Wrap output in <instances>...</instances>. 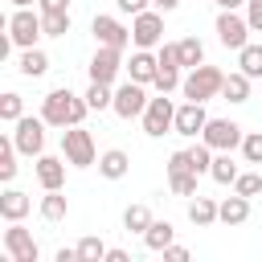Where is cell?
Masks as SVG:
<instances>
[{"label":"cell","instance_id":"6da1fadb","mask_svg":"<svg viewBox=\"0 0 262 262\" xmlns=\"http://www.w3.org/2000/svg\"><path fill=\"white\" fill-rule=\"evenodd\" d=\"M90 115V102H86V94L78 98L70 86H57V90H49L45 98H41V119L49 123V127H74V123H82Z\"/></svg>","mask_w":262,"mask_h":262},{"label":"cell","instance_id":"7a4b0ae2","mask_svg":"<svg viewBox=\"0 0 262 262\" xmlns=\"http://www.w3.org/2000/svg\"><path fill=\"white\" fill-rule=\"evenodd\" d=\"M221 86H225V74L217 70V66H192L188 74H184V82H180V94L184 98H192V102H209V98H217L221 94Z\"/></svg>","mask_w":262,"mask_h":262},{"label":"cell","instance_id":"3957f363","mask_svg":"<svg viewBox=\"0 0 262 262\" xmlns=\"http://www.w3.org/2000/svg\"><path fill=\"white\" fill-rule=\"evenodd\" d=\"M61 156L70 160V168H90V164H98V151H94V135H90L82 123L66 127V131H61Z\"/></svg>","mask_w":262,"mask_h":262},{"label":"cell","instance_id":"277c9868","mask_svg":"<svg viewBox=\"0 0 262 262\" xmlns=\"http://www.w3.org/2000/svg\"><path fill=\"white\" fill-rule=\"evenodd\" d=\"M8 37H12L16 49H33V45L45 37V29H41V8H37V12H33V8H16V12L8 16Z\"/></svg>","mask_w":262,"mask_h":262},{"label":"cell","instance_id":"5b68a950","mask_svg":"<svg viewBox=\"0 0 262 262\" xmlns=\"http://www.w3.org/2000/svg\"><path fill=\"white\" fill-rule=\"evenodd\" d=\"M131 45L135 49H160L164 45V12L160 8L131 16Z\"/></svg>","mask_w":262,"mask_h":262},{"label":"cell","instance_id":"8992f818","mask_svg":"<svg viewBox=\"0 0 262 262\" xmlns=\"http://www.w3.org/2000/svg\"><path fill=\"white\" fill-rule=\"evenodd\" d=\"M213 29H217V41H221L225 49H233V53H237L242 45H250V33H254V29H250V20H246L237 8H221Z\"/></svg>","mask_w":262,"mask_h":262},{"label":"cell","instance_id":"52a82bcc","mask_svg":"<svg viewBox=\"0 0 262 262\" xmlns=\"http://www.w3.org/2000/svg\"><path fill=\"white\" fill-rule=\"evenodd\" d=\"M45 119H33V115H20L16 123H12V143H16V151L20 156H41L45 151Z\"/></svg>","mask_w":262,"mask_h":262},{"label":"cell","instance_id":"ba28073f","mask_svg":"<svg viewBox=\"0 0 262 262\" xmlns=\"http://www.w3.org/2000/svg\"><path fill=\"white\" fill-rule=\"evenodd\" d=\"M147 86L143 82H123V86H115V102H111V111L119 115V119H143V111H147Z\"/></svg>","mask_w":262,"mask_h":262},{"label":"cell","instance_id":"9c48e42d","mask_svg":"<svg viewBox=\"0 0 262 262\" xmlns=\"http://www.w3.org/2000/svg\"><path fill=\"white\" fill-rule=\"evenodd\" d=\"M172 127H176V106H172L168 94H156V98L147 102V111H143V135L160 139V135H168Z\"/></svg>","mask_w":262,"mask_h":262},{"label":"cell","instance_id":"30bf717a","mask_svg":"<svg viewBox=\"0 0 262 262\" xmlns=\"http://www.w3.org/2000/svg\"><path fill=\"white\" fill-rule=\"evenodd\" d=\"M201 139H205L213 151H233V147H242L246 131H242V123H233V119H209L205 131H201Z\"/></svg>","mask_w":262,"mask_h":262},{"label":"cell","instance_id":"8fae6325","mask_svg":"<svg viewBox=\"0 0 262 262\" xmlns=\"http://www.w3.org/2000/svg\"><path fill=\"white\" fill-rule=\"evenodd\" d=\"M4 254L12 262H37L41 258V246L33 242V233L20 221H8V229H4Z\"/></svg>","mask_w":262,"mask_h":262},{"label":"cell","instance_id":"7c38bea8","mask_svg":"<svg viewBox=\"0 0 262 262\" xmlns=\"http://www.w3.org/2000/svg\"><path fill=\"white\" fill-rule=\"evenodd\" d=\"M119 70H123V49H115V45H98L94 57H90V66H86L90 82H106V86H115Z\"/></svg>","mask_w":262,"mask_h":262},{"label":"cell","instance_id":"4fadbf2b","mask_svg":"<svg viewBox=\"0 0 262 262\" xmlns=\"http://www.w3.org/2000/svg\"><path fill=\"white\" fill-rule=\"evenodd\" d=\"M90 33H94L98 45H115V49H127V45H131V29H127L119 16H106V12H98V16L90 20Z\"/></svg>","mask_w":262,"mask_h":262},{"label":"cell","instance_id":"5bb4252c","mask_svg":"<svg viewBox=\"0 0 262 262\" xmlns=\"http://www.w3.org/2000/svg\"><path fill=\"white\" fill-rule=\"evenodd\" d=\"M205 123H209V115H205V102H184V106H176V135H184V139H196L201 131H205Z\"/></svg>","mask_w":262,"mask_h":262},{"label":"cell","instance_id":"9a60e30c","mask_svg":"<svg viewBox=\"0 0 262 262\" xmlns=\"http://www.w3.org/2000/svg\"><path fill=\"white\" fill-rule=\"evenodd\" d=\"M66 164H70L66 156H45V151H41L37 164H33V168H37V184H41V188H61V184H66Z\"/></svg>","mask_w":262,"mask_h":262},{"label":"cell","instance_id":"2e32d148","mask_svg":"<svg viewBox=\"0 0 262 262\" xmlns=\"http://www.w3.org/2000/svg\"><path fill=\"white\" fill-rule=\"evenodd\" d=\"M156 70H160V57H156L151 49H135L131 61H127V78H131V82H143V86L156 82Z\"/></svg>","mask_w":262,"mask_h":262},{"label":"cell","instance_id":"e0dca14e","mask_svg":"<svg viewBox=\"0 0 262 262\" xmlns=\"http://www.w3.org/2000/svg\"><path fill=\"white\" fill-rule=\"evenodd\" d=\"M217 221H221V225H246V221H250V196L233 192V196L217 201Z\"/></svg>","mask_w":262,"mask_h":262},{"label":"cell","instance_id":"ac0fdd59","mask_svg":"<svg viewBox=\"0 0 262 262\" xmlns=\"http://www.w3.org/2000/svg\"><path fill=\"white\" fill-rule=\"evenodd\" d=\"M131 172V156L123 151V147H106L102 156H98V176H106V180H123Z\"/></svg>","mask_w":262,"mask_h":262},{"label":"cell","instance_id":"d6986e66","mask_svg":"<svg viewBox=\"0 0 262 262\" xmlns=\"http://www.w3.org/2000/svg\"><path fill=\"white\" fill-rule=\"evenodd\" d=\"M29 209H33V201H29L20 188H4V192H0V217H4V221H25Z\"/></svg>","mask_w":262,"mask_h":262},{"label":"cell","instance_id":"ffe728a7","mask_svg":"<svg viewBox=\"0 0 262 262\" xmlns=\"http://www.w3.org/2000/svg\"><path fill=\"white\" fill-rule=\"evenodd\" d=\"M172 237H176V225H172V221H151L147 233H143V246H147L151 254H164V250L172 246Z\"/></svg>","mask_w":262,"mask_h":262},{"label":"cell","instance_id":"44dd1931","mask_svg":"<svg viewBox=\"0 0 262 262\" xmlns=\"http://www.w3.org/2000/svg\"><path fill=\"white\" fill-rule=\"evenodd\" d=\"M188 221H192V225H201V229H209V225L217 221V201L196 192V196L188 201Z\"/></svg>","mask_w":262,"mask_h":262},{"label":"cell","instance_id":"7402d4cb","mask_svg":"<svg viewBox=\"0 0 262 262\" xmlns=\"http://www.w3.org/2000/svg\"><path fill=\"white\" fill-rule=\"evenodd\" d=\"M250 82H254V78H246L242 70H233V74H225V86H221V98H225V102H250Z\"/></svg>","mask_w":262,"mask_h":262},{"label":"cell","instance_id":"603a6c76","mask_svg":"<svg viewBox=\"0 0 262 262\" xmlns=\"http://www.w3.org/2000/svg\"><path fill=\"white\" fill-rule=\"evenodd\" d=\"M16 70L25 74V78H41L45 70H49V57H45V49H20V61H16Z\"/></svg>","mask_w":262,"mask_h":262},{"label":"cell","instance_id":"cb8c5ba5","mask_svg":"<svg viewBox=\"0 0 262 262\" xmlns=\"http://www.w3.org/2000/svg\"><path fill=\"white\" fill-rule=\"evenodd\" d=\"M66 213H70V201L61 196V188H45V196H41V217H45V221H66Z\"/></svg>","mask_w":262,"mask_h":262},{"label":"cell","instance_id":"d4e9b609","mask_svg":"<svg viewBox=\"0 0 262 262\" xmlns=\"http://www.w3.org/2000/svg\"><path fill=\"white\" fill-rule=\"evenodd\" d=\"M151 221H156V217H151L147 205H127V213H123V229H127V233H139V237L147 233Z\"/></svg>","mask_w":262,"mask_h":262},{"label":"cell","instance_id":"484cf974","mask_svg":"<svg viewBox=\"0 0 262 262\" xmlns=\"http://www.w3.org/2000/svg\"><path fill=\"white\" fill-rule=\"evenodd\" d=\"M209 176H213L217 184H233V180H237V164H233V151H217V156H213V168H209Z\"/></svg>","mask_w":262,"mask_h":262},{"label":"cell","instance_id":"4316f807","mask_svg":"<svg viewBox=\"0 0 262 262\" xmlns=\"http://www.w3.org/2000/svg\"><path fill=\"white\" fill-rule=\"evenodd\" d=\"M237 70L246 78H262V45H242L237 49Z\"/></svg>","mask_w":262,"mask_h":262},{"label":"cell","instance_id":"83f0119b","mask_svg":"<svg viewBox=\"0 0 262 262\" xmlns=\"http://www.w3.org/2000/svg\"><path fill=\"white\" fill-rule=\"evenodd\" d=\"M176 45H180V66H184V70H192V66L205 61V45H201V37H180Z\"/></svg>","mask_w":262,"mask_h":262},{"label":"cell","instance_id":"f1b7e54d","mask_svg":"<svg viewBox=\"0 0 262 262\" xmlns=\"http://www.w3.org/2000/svg\"><path fill=\"white\" fill-rule=\"evenodd\" d=\"M16 156H20V151H16L12 135H4V139H0V180H4V184L16 176Z\"/></svg>","mask_w":262,"mask_h":262},{"label":"cell","instance_id":"f546056e","mask_svg":"<svg viewBox=\"0 0 262 262\" xmlns=\"http://www.w3.org/2000/svg\"><path fill=\"white\" fill-rule=\"evenodd\" d=\"M106 242L102 237H94V233H86L82 242H78V262H98V258H106Z\"/></svg>","mask_w":262,"mask_h":262},{"label":"cell","instance_id":"4dcf8cb0","mask_svg":"<svg viewBox=\"0 0 262 262\" xmlns=\"http://www.w3.org/2000/svg\"><path fill=\"white\" fill-rule=\"evenodd\" d=\"M180 82H184V78H180V66H160L151 86H156L160 94H172V90H180Z\"/></svg>","mask_w":262,"mask_h":262},{"label":"cell","instance_id":"1f68e13d","mask_svg":"<svg viewBox=\"0 0 262 262\" xmlns=\"http://www.w3.org/2000/svg\"><path fill=\"white\" fill-rule=\"evenodd\" d=\"M41 29H45V37H66L70 33V12H41Z\"/></svg>","mask_w":262,"mask_h":262},{"label":"cell","instance_id":"d6a6232c","mask_svg":"<svg viewBox=\"0 0 262 262\" xmlns=\"http://www.w3.org/2000/svg\"><path fill=\"white\" fill-rule=\"evenodd\" d=\"M86 102H90V111H106V106L115 102V90H111L106 82H90V90H86Z\"/></svg>","mask_w":262,"mask_h":262},{"label":"cell","instance_id":"836d02e7","mask_svg":"<svg viewBox=\"0 0 262 262\" xmlns=\"http://www.w3.org/2000/svg\"><path fill=\"white\" fill-rule=\"evenodd\" d=\"M20 115H25V98H20L16 90L0 94V119H4V123H16Z\"/></svg>","mask_w":262,"mask_h":262},{"label":"cell","instance_id":"e575fe53","mask_svg":"<svg viewBox=\"0 0 262 262\" xmlns=\"http://www.w3.org/2000/svg\"><path fill=\"white\" fill-rule=\"evenodd\" d=\"M188 156H192V172H196V176H205V172L213 168V156H217V151H213V147L201 139L196 147H188Z\"/></svg>","mask_w":262,"mask_h":262},{"label":"cell","instance_id":"d590c367","mask_svg":"<svg viewBox=\"0 0 262 262\" xmlns=\"http://www.w3.org/2000/svg\"><path fill=\"white\" fill-rule=\"evenodd\" d=\"M168 188L176 196H196V172H172L168 176Z\"/></svg>","mask_w":262,"mask_h":262},{"label":"cell","instance_id":"8d00e7d4","mask_svg":"<svg viewBox=\"0 0 262 262\" xmlns=\"http://www.w3.org/2000/svg\"><path fill=\"white\" fill-rule=\"evenodd\" d=\"M242 160H246V164H262V131H246V139H242Z\"/></svg>","mask_w":262,"mask_h":262},{"label":"cell","instance_id":"74e56055","mask_svg":"<svg viewBox=\"0 0 262 262\" xmlns=\"http://www.w3.org/2000/svg\"><path fill=\"white\" fill-rule=\"evenodd\" d=\"M233 192H242V196H258V192H262V176H258V172H237Z\"/></svg>","mask_w":262,"mask_h":262},{"label":"cell","instance_id":"f35d334b","mask_svg":"<svg viewBox=\"0 0 262 262\" xmlns=\"http://www.w3.org/2000/svg\"><path fill=\"white\" fill-rule=\"evenodd\" d=\"M156 57H160V66H180V45H176V41H164ZM180 70H184V66H180Z\"/></svg>","mask_w":262,"mask_h":262},{"label":"cell","instance_id":"ab89813d","mask_svg":"<svg viewBox=\"0 0 262 262\" xmlns=\"http://www.w3.org/2000/svg\"><path fill=\"white\" fill-rule=\"evenodd\" d=\"M172 172H192V156H188V147L168 156V176H172Z\"/></svg>","mask_w":262,"mask_h":262},{"label":"cell","instance_id":"60d3db41","mask_svg":"<svg viewBox=\"0 0 262 262\" xmlns=\"http://www.w3.org/2000/svg\"><path fill=\"white\" fill-rule=\"evenodd\" d=\"M115 8H119L123 16H139V12L151 8V0H115Z\"/></svg>","mask_w":262,"mask_h":262},{"label":"cell","instance_id":"b9f144b4","mask_svg":"<svg viewBox=\"0 0 262 262\" xmlns=\"http://www.w3.org/2000/svg\"><path fill=\"white\" fill-rule=\"evenodd\" d=\"M246 20L254 33H262V0H246Z\"/></svg>","mask_w":262,"mask_h":262},{"label":"cell","instance_id":"7bdbcfd3","mask_svg":"<svg viewBox=\"0 0 262 262\" xmlns=\"http://www.w3.org/2000/svg\"><path fill=\"white\" fill-rule=\"evenodd\" d=\"M41 12H70V0H37Z\"/></svg>","mask_w":262,"mask_h":262},{"label":"cell","instance_id":"ee69618b","mask_svg":"<svg viewBox=\"0 0 262 262\" xmlns=\"http://www.w3.org/2000/svg\"><path fill=\"white\" fill-rule=\"evenodd\" d=\"M164 258H168V262H188V250H184V246H176V242H172V246H168V250H164Z\"/></svg>","mask_w":262,"mask_h":262},{"label":"cell","instance_id":"f6af8a7d","mask_svg":"<svg viewBox=\"0 0 262 262\" xmlns=\"http://www.w3.org/2000/svg\"><path fill=\"white\" fill-rule=\"evenodd\" d=\"M106 262H131V254H127V250H119V246H115V250H106Z\"/></svg>","mask_w":262,"mask_h":262},{"label":"cell","instance_id":"bcb514c9","mask_svg":"<svg viewBox=\"0 0 262 262\" xmlns=\"http://www.w3.org/2000/svg\"><path fill=\"white\" fill-rule=\"evenodd\" d=\"M57 262H78V246H74V250L61 246V250H57Z\"/></svg>","mask_w":262,"mask_h":262},{"label":"cell","instance_id":"7dc6e473","mask_svg":"<svg viewBox=\"0 0 262 262\" xmlns=\"http://www.w3.org/2000/svg\"><path fill=\"white\" fill-rule=\"evenodd\" d=\"M151 8H160V12H172V8H180V0H151Z\"/></svg>","mask_w":262,"mask_h":262},{"label":"cell","instance_id":"c3c4849f","mask_svg":"<svg viewBox=\"0 0 262 262\" xmlns=\"http://www.w3.org/2000/svg\"><path fill=\"white\" fill-rule=\"evenodd\" d=\"M221 8H246V0H221Z\"/></svg>","mask_w":262,"mask_h":262},{"label":"cell","instance_id":"681fc988","mask_svg":"<svg viewBox=\"0 0 262 262\" xmlns=\"http://www.w3.org/2000/svg\"><path fill=\"white\" fill-rule=\"evenodd\" d=\"M8 4H12V8H33L37 0H8Z\"/></svg>","mask_w":262,"mask_h":262},{"label":"cell","instance_id":"f907efd6","mask_svg":"<svg viewBox=\"0 0 262 262\" xmlns=\"http://www.w3.org/2000/svg\"><path fill=\"white\" fill-rule=\"evenodd\" d=\"M209 4H217V8H221V0H209Z\"/></svg>","mask_w":262,"mask_h":262}]
</instances>
